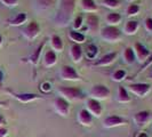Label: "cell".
I'll return each instance as SVG.
<instances>
[{
	"mask_svg": "<svg viewBox=\"0 0 152 137\" xmlns=\"http://www.w3.org/2000/svg\"><path fill=\"white\" fill-rule=\"evenodd\" d=\"M54 110L61 117H68L70 113V103L63 97H56L53 102Z\"/></svg>",
	"mask_w": 152,
	"mask_h": 137,
	"instance_id": "52a82bcc",
	"label": "cell"
},
{
	"mask_svg": "<svg viewBox=\"0 0 152 137\" xmlns=\"http://www.w3.org/2000/svg\"><path fill=\"white\" fill-rule=\"evenodd\" d=\"M46 45V40H44L42 42H40L39 46L36 48V50L33 52V54L29 57V62H30L32 65H37L39 63V60H40V55H41V52L44 49V47Z\"/></svg>",
	"mask_w": 152,
	"mask_h": 137,
	"instance_id": "d6986e66",
	"label": "cell"
},
{
	"mask_svg": "<svg viewBox=\"0 0 152 137\" xmlns=\"http://www.w3.org/2000/svg\"><path fill=\"white\" fill-rule=\"evenodd\" d=\"M144 25H145V29H146V31L152 32V18H151V17H148V18L145 20Z\"/></svg>",
	"mask_w": 152,
	"mask_h": 137,
	"instance_id": "d590c367",
	"label": "cell"
},
{
	"mask_svg": "<svg viewBox=\"0 0 152 137\" xmlns=\"http://www.w3.org/2000/svg\"><path fill=\"white\" fill-rule=\"evenodd\" d=\"M76 9V0H61L57 14L55 16V24L60 28L68 26L71 18L73 17Z\"/></svg>",
	"mask_w": 152,
	"mask_h": 137,
	"instance_id": "6da1fadb",
	"label": "cell"
},
{
	"mask_svg": "<svg viewBox=\"0 0 152 137\" xmlns=\"http://www.w3.org/2000/svg\"><path fill=\"white\" fill-rule=\"evenodd\" d=\"M2 45V37H1V34H0V46Z\"/></svg>",
	"mask_w": 152,
	"mask_h": 137,
	"instance_id": "7bdbcfd3",
	"label": "cell"
},
{
	"mask_svg": "<svg viewBox=\"0 0 152 137\" xmlns=\"http://www.w3.org/2000/svg\"><path fill=\"white\" fill-rule=\"evenodd\" d=\"M126 77H127V71L126 70H122V68H119V70H117L113 74H112V80L115 81V82H120Z\"/></svg>",
	"mask_w": 152,
	"mask_h": 137,
	"instance_id": "f1b7e54d",
	"label": "cell"
},
{
	"mask_svg": "<svg viewBox=\"0 0 152 137\" xmlns=\"http://www.w3.org/2000/svg\"><path fill=\"white\" fill-rule=\"evenodd\" d=\"M5 6L7 7H15L18 4V0H0Z\"/></svg>",
	"mask_w": 152,
	"mask_h": 137,
	"instance_id": "e575fe53",
	"label": "cell"
},
{
	"mask_svg": "<svg viewBox=\"0 0 152 137\" xmlns=\"http://www.w3.org/2000/svg\"><path fill=\"white\" fill-rule=\"evenodd\" d=\"M149 79H151V80H152V72H151V74L149 76Z\"/></svg>",
	"mask_w": 152,
	"mask_h": 137,
	"instance_id": "ee69618b",
	"label": "cell"
},
{
	"mask_svg": "<svg viewBox=\"0 0 152 137\" xmlns=\"http://www.w3.org/2000/svg\"><path fill=\"white\" fill-rule=\"evenodd\" d=\"M60 76L63 80H70V81H78L81 78L78 74L76 68L70 66V65H63L60 71Z\"/></svg>",
	"mask_w": 152,
	"mask_h": 137,
	"instance_id": "ba28073f",
	"label": "cell"
},
{
	"mask_svg": "<svg viewBox=\"0 0 152 137\" xmlns=\"http://www.w3.org/2000/svg\"><path fill=\"white\" fill-rule=\"evenodd\" d=\"M39 33H40V25L36 21L30 22L22 31V34L24 36V38L28 39L29 41L34 40L39 36Z\"/></svg>",
	"mask_w": 152,
	"mask_h": 137,
	"instance_id": "8992f818",
	"label": "cell"
},
{
	"mask_svg": "<svg viewBox=\"0 0 152 137\" xmlns=\"http://www.w3.org/2000/svg\"><path fill=\"white\" fill-rule=\"evenodd\" d=\"M135 60H136V56L134 53V49L132 47H127L124 52V62L128 65H132V64H134Z\"/></svg>",
	"mask_w": 152,
	"mask_h": 137,
	"instance_id": "d4e9b609",
	"label": "cell"
},
{
	"mask_svg": "<svg viewBox=\"0 0 152 137\" xmlns=\"http://www.w3.org/2000/svg\"><path fill=\"white\" fill-rule=\"evenodd\" d=\"M117 99H118L119 103H129L130 101H132L127 89H126L125 87H122V86H119V88H118Z\"/></svg>",
	"mask_w": 152,
	"mask_h": 137,
	"instance_id": "7402d4cb",
	"label": "cell"
},
{
	"mask_svg": "<svg viewBox=\"0 0 152 137\" xmlns=\"http://www.w3.org/2000/svg\"><path fill=\"white\" fill-rule=\"evenodd\" d=\"M50 88H52V85L49 84V82H44V84L41 85V89L46 93H48V91L50 90Z\"/></svg>",
	"mask_w": 152,
	"mask_h": 137,
	"instance_id": "8d00e7d4",
	"label": "cell"
},
{
	"mask_svg": "<svg viewBox=\"0 0 152 137\" xmlns=\"http://www.w3.org/2000/svg\"><path fill=\"white\" fill-rule=\"evenodd\" d=\"M0 106H7V103H6V102L0 101Z\"/></svg>",
	"mask_w": 152,
	"mask_h": 137,
	"instance_id": "b9f144b4",
	"label": "cell"
},
{
	"mask_svg": "<svg viewBox=\"0 0 152 137\" xmlns=\"http://www.w3.org/2000/svg\"><path fill=\"white\" fill-rule=\"evenodd\" d=\"M93 115H91L86 109H83L79 111L78 113V122L81 125V126H85V127H88V126H91L93 123Z\"/></svg>",
	"mask_w": 152,
	"mask_h": 137,
	"instance_id": "e0dca14e",
	"label": "cell"
},
{
	"mask_svg": "<svg viewBox=\"0 0 152 137\" xmlns=\"http://www.w3.org/2000/svg\"><path fill=\"white\" fill-rule=\"evenodd\" d=\"M57 91L62 95L63 98L70 102H77V101H81L85 97L84 93L81 89L77 88V87H60Z\"/></svg>",
	"mask_w": 152,
	"mask_h": 137,
	"instance_id": "7a4b0ae2",
	"label": "cell"
},
{
	"mask_svg": "<svg viewBox=\"0 0 152 137\" xmlns=\"http://www.w3.org/2000/svg\"><path fill=\"white\" fill-rule=\"evenodd\" d=\"M140 13V6L135 5V4H132L127 8V15L128 16H135Z\"/></svg>",
	"mask_w": 152,
	"mask_h": 137,
	"instance_id": "1f68e13d",
	"label": "cell"
},
{
	"mask_svg": "<svg viewBox=\"0 0 152 137\" xmlns=\"http://www.w3.org/2000/svg\"><path fill=\"white\" fill-rule=\"evenodd\" d=\"M57 62V55L53 50H47L44 56V65L46 68H52Z\"/></svg>",
	"mask_w": 152,
	"mask_h": 137,
	"instance_id": "ac0fdd59",
	"label": "cell"
},
{
	"mask_svg": "<svg viewBox=\"0 0 152 137\" xmlns=\"http://www.w3.org/2000/svg\"><path fill=\"white\" fill-rule=\"evenodd\" d=\"M83 10L87 12V13H95L97 12V5L95 4L94 0H81L80 2Z\"/></svg>",
	"mask_w": 152,
	"mask_h": 137,
	"instance_id": "cb8c5ba5",
	"label": "cell"
},
{
	"mask_svg": "<svg viewBox=\"0 0 152 137\" xmlns=\"http://www.w3.org/2000/svg\"><path fill=\"white\" fill-rule=\"evenodd\" d=\"M140 28V24L137 21H128L124 26V32L127 36H134Z\"/></svg>",
	"mask_w": 152,
	"mask_h": 137,
	"instance_id": "ffe728a7",
	"label": "cell"
},
{
	"mask_svg": "<svg viewBox=\"0 0 152 137\" xmlns=\"http://www.w3.org/2000/svg\"><path fill=\"white\" fill-rule=\"evenodd\" d=\"M86 24H87V29L91 32V34H95L99 28V18L94 14L87 16V20H86Z\"/></svg>",
	"mask_w": 152,
	"mask_h": 137,
	"instance_id": "2e32d148",
	"label": "cell"
},
{
	"mask_svg": "<svg viewBox=\"0 0 152 137\" xmlns=\"http://www.w3.org/2000/svg\"><path fill=\"white\" fill-rule=\"evenodd\" d=\"M2 79H4V73H2V71L0 70V85L2 84Z\"/></svg>",
	"mask_w": 152,
	"mask_h": 137,
	"instance_id": "60d3db41",
	"label": "cell"
},
{
	"mask_svg": "<svg viewBox=\"0 0 152 137\" xmlns=\"http://www.w3.org/2000/svg\"><path fill=\"white\" fill-rule=\"evenodd\" d=\"M6 123V121H5V119L2 118V115H0V127H2Z\"/></svg>",
	"mask_w": 152,
	"mask_h": 137,
	"instance_id": "ab89813d",
	"label": "cell"
},
{
	"mask_svg": "<svg viewBox=\"0 0 152 137\" xmlns=\"http://www.w3.org/2000/svg\"><path fill=\"white\" fill-rule=\"evenodd\" d=\"M87 111L95 118H99L102 115V112H103V109H102V105L99 104V101L97 99H94V98H88L87 102Z\"/></svg>",
	"mask_w": 152,
	"mask_h": 137,
	"instance_id": "30bf717a",
	"label": "cell"
},
{
	"mask_svg": "<svg viewBox=\"0 0 152 137\" xmlns=\"http://www.w3.org/2000/svg\"><path fill=\"white\" fill-rule=\"evenodd\" d=\"M128 90L136 95L137 97H145L150 90H151V85L144 84V82H135V84L128 85Z\"/></svg>",
	"mask_w": 152,
	"mask_h": 137,
	"instance_id": "5b68a950",
	"label": "cell"
},
{
	"mask_svg": "<svg viewBox=\"0 0 152 137\" xmlns=\"http://www.w3.org/2000/svg\"><path fill=\"white\" fill-rule=\"evenodd\" d=\"M54 2V0H36V4H37V7L40 10H46L52 6V4Z\"/></svg>",
	"mask_w": 152,
	"mask_h": 137,
	"instance_id": "f546056e",
	"label": "cell"
},
{
	"mask_svg": "<svg viewBox=\"0 0 152 137\" xmlns=\"http://www.w3.org/2000/svg\"><path fill=\"white\" fill-rule=\"evenodd\" d=\"M101 5H103L104 7L110 8V9H114L120 6V1L119 0H102Z\"/></svg>",
	"mask_w": 152,
	"mask_h": 137,
	"instance_id": "4dcf8cb0",
	"label": "cell"
},
{
	"mask_svg": "<svg viewBox=\"0 0 152 137\" xmlns=\"http://www.w3.org/2000/svg\"><path fill=\"white\" fill-rule=\"evenodd\" d=\"M136 137H149V135L146 133H144V131H142V133H138L136 135Z\"/></svg>",
	"mask_w": 152,
	"mask_h": 137,
	"instance_id": "f35d334b",
	"label": "cell"
},
{
	"mask_svg": "<svg viewBox=\"0 0 152 137\" xmlns=\"http://www.w3.org/2000/svg\"><path fill=\"white\" fill-rule=\"evenodd\" d=\"M99 34H101V38L107 42H118L122 39L121 31L118 28L111 26V25H107L105 28H103L99 32Z\"/></svg>",
	"mask_w": 152,
	"mask_h": 137,
	"instance_id": "3957f363",
	"label": "cell"
},
{
	"mask_svg": "<svg viewBox=\"0 0 152 137\" xmlns=\"http://www.w3.org/2000/svg\"><path fill=\"white\" fill-rule=\"evenodd\" d=\"M117 57H118V53H115V52H113V53H107L105 55H103L99 61L94 62L91 65L93 66H109V65H111L115 61Z\"/></svg>",
	"mask_w": 152,
	"mask_h": 137,
	"instance_id": "8fae6325",
	"label": "cell"
},
{
	"mask_svg": "<svg viewBox=\"0 0 152 137\" xmlns=\"http://www.w3.org/2000/svg\"><path fill=\"white\" fill-rule=\"evenodd\" d=\"M128 123V120H126L125 118H122L120 115H109L104 119L103 121V127L104 128H113V127H118V126H122Z\"/></svg>",
	"mask_w": 152,
	"mask_h": 137,
	"instance_id": "9c48e42d",
	"label": "cell"
},
{
	"mask_svg": "<svg viewBox=\"0 0 152 137\" xmlns=\"http://www.w3.org/2000/svg\"><path fill=\"white\" fill-rule=\"evenodd\" d=\"M83 20H84V17H83L81 15L76 17L75 23H73V29H75V31L78 30V29H80V28L83 26Z\"/></svg>",
	"mask_w": 152,
	"mask_h": 137,
	"instance_id": "836d02e7",
	"label": "cell"
},
{
	"mask_svg": "<svg viewBox=\"0 0 152 137\" xmlns=\"http://www.w3.org/2000/svg\"><path fill=\"white\" fill-rule=\"evenodd\" d=\"M26 18H28V16H26L25 13H18L13 20L9 21V24L13 25V26H20V25H22L23 23H25Z\"/></svg>",
	"mask_w": 152,
	"mask_h": 137,
	"instance_id": "4316f807",
	"label": "cell"
},
{
	"mask_svg": "<svg viewBox=\"0 0 152 137\" xmlns=\"http://www.w3.org/2000/svg\"><path fill=\"white\" fill-rule=\"evenodd\" d=\"M150 119H151V113L149 111H140V112L135 113L133 120L136 123L137 127L141 128V127L145 126L148 122L150 121Z\"/></svg>",
	"mask_w": 152,
	"mask_h": 137,
	"instance_id": "4fadbf2b",
	"label": "cell"
},
{
	"mask_svg": "<svg viewBox=\"0 0 152 137\" xmlns=\"http://www.w3.org/2000/svg\"><path fill=\"white\" fill-rule=\"evenodd\" d=\"M12 95H13L17 101H20L21 103H30V102H32V101L42 98V96L37 95V94H31V93H23V94L12 93Z\"/></svg>",
	"mask_w": 152,
	"mask_h": 137,
	"instance_id": "9a60e30c",
	"label": "cell"
},
{
	"mask_svg": "<svg viewBox=\"0 0 152 137\" xmlns=\"http://www.w3.org/2000/svg\"><path fill=\"white\" fill-rule=\"evenodd\" d=\"M97 53H99V48L95 45H89L87 47V50H86V56L88 60H95L96 56H97Z\"/></svg>",
	"mask_w": 152,
	"mask_h": 137,
	"instance_id": "83f0119b",
	"label": "cell"
},
{
	"mask_svg": "<svg viewBox=\"0 0 152 137\" xmlns=\"http://www.w3.org/2000/svg\"><path fill=\"white\" fill-rule=\"evenodd\" d=\"M105 21L109 25H111V26H115V25H118L119 23L121 22V15L120 14H118V13H110V14H107V17H105Z\"/></svg>",
	"mask_w": 152,
	"mask_h": 137,
	"instance_id": "484cf974",
	"label": "cell"
},
{
	"mask_svg": "<svg viewBox=\"0 0 152 137\" xmlns=\"http://www.w3.org/2000/svg\"><path fill=\"white\" fill-rule=\"evenodd\" d=\"M89 95H91V98L103 101V99H107V97H110L111 91L104 85H95L89 90Z\"/></svg>",
	"mask_w": 152,
	"mask_h": 137,
	"instance_id": "277c9868",
	"label": "cell"
},
{
	"mask_svg": "<svg viewBox=\"0 0 152 137\" xmlns=\"http://www.w3.org/2000/svg\"><path fill=\"white\" fill-rule=\"evenodd\" d=\"M83 55H84V53H83V48L80 47V45H78V44L71 45L70 50H69V56L73 63H79L83 60Z\"/></svg>",
	"mask_w": 152,
	"mask_h": 137,
	"instance_id": "7c38bea8",
	"label": "cell"
},
{
	"mask_svg": "<svg viewBox=\"0 0 152 137\" xmlns=\"http://www.w3.org/2000/svg\"><path fill=\"white\" fill-rule=\"evenodd\" d=\"M127 1H128V2H132V1H134V0H127Z\"/></svg>",
	"mask_w": 152,
	"mask_h": 137,
	"instance_id": "f6af8a7d",
	"label": "cell"
},
{
	"mask_svg": "<svg viewBox=\"0 0 152 137\" xmlns=\"http://www.w3.org/2000/svg\"><path fill=\"white\" fill-rule=\"evenodd\" d=\"M8 130L6 128H2V127H0V137H6L7 135Z\"/></svg>",
	"mask_w": 152,
	"mask_h": 137,
	"instance_id": "74e56055",
	"label": "cell"
},
{
	"mask_svg": "<svg viewBox=\"0 0 152 137\" xmlns=\"http://www.w3.org/2000/svg\"><path fill=\"white\" fill-rule=\"evenodd\" d=\"M134 53H135V56L138 58V61L144 62L145 60L149 57V55L151 54V52H150L145 46L142 45V44L136 42L135 46H134Z\"/></svg>",
	"mask_w": 152,
	"mask_h": 137,
	"instance_id": "5bb4252c",
	"label": "cell"
},
{
	"mask_svg": "<svg viewBox=\"0 0 152 137\" xmlns=\"http://www.w3.org/2000/svg\"><path fill=\"white\" fill-rule=\"evenodd\" d=\"M50 46H52L53 52H55V53H61L62 50H63V47H64L63 40L57 34H55V36L52 37V39H50Z\"/></svg>",
	"mask_w": 152,
	"mask_h": 137,
	"instance_id": "44dd1931",
	"label": "cell"
},
{
	"mask_svg": "<svg viewBox=\"0 0 152 137\" xmlns=\"http://www.w3.org/2000/svg\"><path fill=\"white\" fill-rule=\"evenodd\" d=\"M151 64H152V53L150 54V55H149V57H148V58H146V60H145V61L143 62V64H142V66H141V68L138 70L137 74H140L141 72H143V71H144L145 68H148V66H150Z\"/></svg>",
	"mask_w": 152,
	"mask_h": 137,
	"instance_id": "d6a6232c",
	"label": "cell"
},
{
	"mask_svg": "<svg viewBox=\"0 0 152 137\" xmlns=\"http://www.w3.org/2000/svg\"><path fill=\"white\" fill-rule=\"evenodd\" d=\"M68 37L71 39L75 44H78V45L84 44L85 41H86V36L83 34L81 32H78V31H75V30L70 31L68 34Z\"/></svg>",
	"mask_w": 152,
	"mask_h": 137,
	"instance_id": "603a6c76",
	"label": "cell"
}]
</instances>
